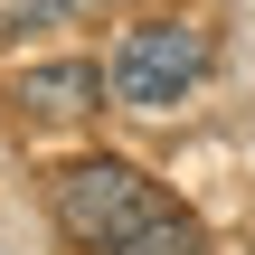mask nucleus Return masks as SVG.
<instances>
[{"label":"nucleus","mask_w":255,"mask_h":255,"mask_svg":"<svg viewBox=\"0 0 255 255\" xmlns=\"http://www.w3.org/2000/svg\"><path fill=\"white\" fill-rule=\"evenodd\" d=\"M246 255H255V246H246Z\"/></svg>","instance_id":"423d86ee"},{"label":"nucleus","mask_w":255,"mask_h":255,"mask_svg":"<svg viewBox=\"0 0 255 255\" xmlns=\"http://www.w3.org/2000/svg\"><path fill=\"white\" fill-rule=\"evenodd\" d=\"M0 19H38V28H57V19H76V0H0Z\"/></svg>","instance_id":"39448f33"},{"label":"nucleus","mask_w":255,"mask_h":255,"mask_svg":"<svg viewBox=\"0 0 255 255\" xmlns=\"http://www.w3.org/2000/svg\"><path fill=\"white\" fill-rule=\"evenodd\" d=\"M199 66H208V38L189 28V19H142V28H123V47H114V104H132V114H170L189 85H199Z\"/></svg>","instance_id":"f03ea898"},{"label":"nucleus","mask_w":255,"mask_h":255,"mask_svg":"<svg viewBox=\"0 0 255 255\" xmlns=\"http://www.w3.org/2000/svg\"><path fill=\"white\" fill-rule=\"evenodd\" d=\"M104 95H114V76H104L95 57H47V66H19V76H9V104H19V114H57V123L95 114Z\"/></svg>","instance_id":"7ed1b4c3"},{"label":"nucleus","mask_w":255,"mask_h":255,"mask_svg":"<svg viewBox=\"0 0 255 255\" xmlns=\"http://www.w3.org/2000/svg\"><path fill=\"white\" fill-rule=\"evenodd\" d=\"M123 255H199V218H189V208H161Z\"/></svg>","instance_id":"20e7f679"},{"label":"nucleus","mask_w":255,"mask_h":255,"mask_svg":"<svg viewBox=\"0 0 255 255\" xmlns=\"http://www.w3.org/2000/svg\"><path fill=\"white\" fill-rule=\"evenodd\" d=\"M161 208H170V199H161L132 161H76V170L57 180V218H66V237L95 246V255H123Z\"/></svg>","instance_id":"f257e3e1"}]
</instances>
